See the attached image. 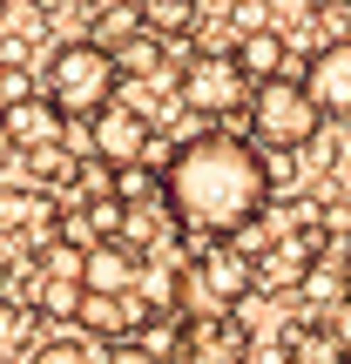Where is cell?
I'll use <instances>...</instances> for the list:
<instances>
[{
	"label": "cell",
	"instance_id": "3",
	"mask_svg": "<svg viewBox=\"0 0 351 364\" xmlns=\"http://www.w3.org/2000/svg\"><path fill=\"white\" fill-rule=\"evenodd\" d=\"M318 122H325V108H318V95L304 88V81H263L257 102H250V135H257L271 156H290V149L318 142Z\"/></svg>",
	"mask_w": 351,
	"mask_h": 364
},
{
	"label": "cell",
	"instance_id": "12",
	"mask_svg": "<svg viewBox=\"0 0 351 364\" xmlns=\"http://www.w3.org/2000/svg\"><path fill=\"white\" fill-rule=\"evenodd\" d=\"M304 297H311V304H325V317H338L345 304H351V277H345V270H331V263H318V270H311V284H304Z\"/></svg>",
	"mask_w": 351,
	"mask_h": 364
},
{
	"label": "cell",
	"instance_id": "1",
	"mask_svg": "<svg viewBox=\"0 0 351 364\" xmlns=\"http://www.w3.org/2000/svg\"><path fill=\"white\" fill-rule=\"evenodd\" d=\"M271 162L250 142H230V135H209V142H182L176 162L162 169V196H169V216L189 230L196 250L209 243H236L250 223L271 203Z\"/></svg>",
	"mask_w": 351,
	"mask_h": 364
},
{
	"label": "cell",
	"instance_id": "16",
	"mask_svg": "<svg viewBox=\"0 0 351 364\" xmlns=\"http://www.w3.org/2000/svg\"><path fill=\"white\" fill-rule=\"evenodd\" d=\"M182 364H230V351H223V344H203V351H189Z\"/></svg>",
	"mask_w": 351,
	"mask_h": 364
},
{
	"label": "cell",
	"instance_id": "9",
	"mask_svg": "<svg viewBox=\"0 0 351 364\" xmlns=\"http://www.w3.org/2000/svg\"><path fill=\"white\" fill-rule=\"evenodd\" d=\"M34 324H41V311H34V304L0 297V364H7V358H21V351H34Z\"/></svg>",
	"mask_w": 351,
	"mask_h": 364
},
{
	"label": "cell",
	"instance_id": "6",
	"mask_svg": "<svg viewBox=\"0 0 351 364\" xmlns=\"http://www.w3.org/2000/svg\"><path fill=\"white\" fill-rule=\"evenodd\" d=\"M304 88L318 95L325 115H351V34L311 48V68H304Z\"/></svg>",
	"mask_w": 351,
	"mask_h": 364
},
{
	"label": "cell",
	"instance_id": "10",
	"mask_svg": "<svg viewBox=\"0 0 351 364\" xmlns=\"http://www.w3.org/2000/svg\"><path fill=\"white\" fill-rule=\"evenodd\" d=\"M196 21H203V7H189V0H149V7H142V27H149L156 41H169V48L189 34Z\"/></svg>",
	"mask_w": 351,
	"mask_h": 364
},
{
	"label": "cell",
	"instance_id": "11",
	"mask_svg": "<svg viewBox=\"0 0 351 364\" xmlns=\"http://www.w3.org/2000/svg\"><path fill=\"white\" fill-rule=\"evenodd\" d=\"M34 311L81 324V311H88V284H48V277H34Z\"/></svg>",
	"mask_w": 351,
	"mask_h": 364
},
{
	"label": "cell",
	"instance_id": "5",
	"mask_svg": "<svg viewBox=\"0 0 351 364\" xmlns=\"http://www.w3.org/2000/svg\"><path fill=\"white\" fill-rule=\"evenodd\" d=\"M149 149H156V129L142 115H129L122 102L95 115V162L102 169H135V162H149Z\"/></svg>",
	"mask_w": 351,
	"mask_h": 364
},
{
	"label": "cell",
	"instance_id": "13",
	"mask_svg": "<svg viewBox=\"0 0 351 364\" xmlns=\"http://www.w3.org/2000/svg\"><path fill=\"white\" fill-rule=\"evenodd\" d=\"M34 364H102V358H95L81 338H54V344H41V351H34Z\"/></svg>",
	"mask_w": 351,
	"mask_h": 364
},
{
	"label": "cell",
	"instance_id": "4",
	"mask_svg": "<svg viewBox=\"0 0 351 364\" xmlns=\"http://www.w3.org/2000/svg\"><path fill=\"white\" fill-rule=\"evenodd\" d=\"M176 95H182V108H196V115H236V108H250L257 102V81L243 75V61H236V48H203L189 68H182V81H176Z\"/></svg>",
	"mask_w": 351,
	"mask_h": 364
},
{
	"label": "cell",
	"instance_id": "14",
	"mask_svg": "<svg viewBox=\"0 0 351 364\" xmlns=\"http://www.w3.org/2000/svg\"><path fill=\"white\" fill-rule=\"evenodd\" d=\"M102 364H156V358H149V344L135 338V344H108V351H102Z\"/></svg>",
	"mask_w": 351,
	"mask_h": 364
},
{
	"label": "cell",
	"instance_id": "19",
	"mask_svg": "<svg viewBox=\"0 0 351 364\" xmlns=\"http://www.w3.org/2000/svg\"><path fill=\"white\" fill-rule=\"evenodd\" d=\"M345 236H351V223H345Z\"/></svg>",
	"mask_w": 351,
	"mask_h": 364
},
{
	"label": "cell",
	"instance_id": "2",
	"mask_svg": "<svg viewBox=\"0 0 351 364\" xmlns=\"http://www.w3.org/2000/svg\"><path fill=\"white\" fill-rule=\"evenodd\" d=\"M41 88L48 102L61 108L68 122H95L102 108H115V88H122V68H115V48H102L95 34L81 41H61L41 68Z\"/></svg>",
	"mask_w": 351,
	"mask_h": 364
},
{
	"label": "cell",
	"instance_id": "15",
	"mask_svg": "<svg viewBox=\"0 0 351 364\" xmlns=\"http://www.w3.org/2000/svg\"><path fill=\"white\" fill-rule=\"evenodd\" d=\"M325 324H331V338H338V344H345V358H351V304H345L338 317H325Z\"/></svg>",
	"mask_w": 351,
	"mask_h": 364
},
{
	"label": "cell",
	"instance_id": "7",
	"mask_svg": "<svg viewBox=\"0 0 351 364\" xmlns=\"http://www.w3.org/2000/svg\"><path fill=\"white\" fill-rule=\"evenodd\" d=\"M88 297H135L142 290V257L135 250H122V243H102V250H88Z\"/></svg>",
	"mask_w": 351,
	"mask_h": 364
},
{
	"label": "cell",
	"instance_id": "17",
	"mask_svg": "<svg viewBox=\"0 0 351 364\" xmlns=\"http://www.w3.org/2000/svg\"><path fill=\"white\" fill-rule=\"evenodd\" d=\"M7 156H21V149H14V135H7V115H0V162Z\"/></svg>",
	"mask_w": 351,
	"mask_h": 364
},
{
	"label": "cell",
	"instance_id": "18",
	"mask_svg": "<svg viewBox=\"0 0 351 364\" xmlns=\"http://www.w3.org/2000/svg\"><path fill=\"white\" fill-rule=\"evenodd\" d=\"M0 21H7V7H0Z\"/></svg>",
	"mask_w": 351,
	"mask_h": 364
},
{
	"label": "cell",
	"instance_id": "8",
	"mask_svg": "<svg viewBox=\"0 0 351 364\" xmlns=\"http://www.w3.org/2000/svg\"><path fill=\"white\" fill-rule=\"evenodd\" d=\"M236 61H243V75L257 81H284V34H277V27H263V34H243L236 41Z\"/></svg>",
	"mask_w": 351,
	"mask_h": 364
}]
</instances>
